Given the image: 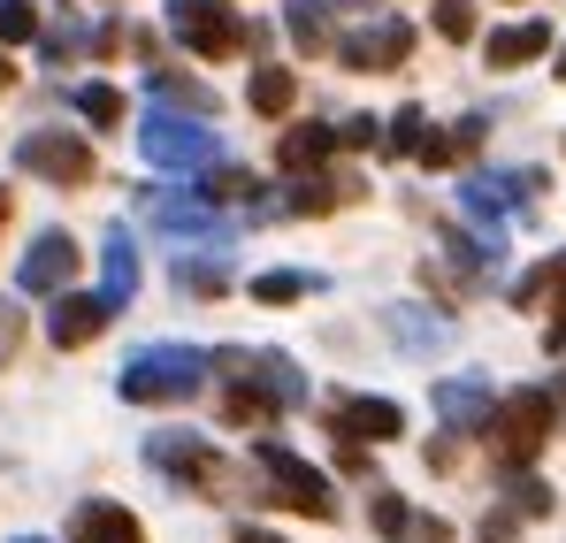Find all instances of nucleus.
Wrapping results in <instances>:
<instances>
[{
    "mask_svg": "<svg viewBox=\"0 0 566 543\" xmlns=\"http://www.w3.org/2000/svg\"><path fill=\"white\" fill-rule=\"evenodd\" d=\"M15 161H23L31 177H46V184H85L93 177V146H85L77 130H23V138H15Z\"/></svg>",
    "mask_w": 566,
    "mask_h": 543,
    "instance_id": "obj_6",
    "label": "nucleus"
},
{
    "mask_svg": "<svg viewBox=\"0 0 566 543\" xmlns=\"http://www.w3.org/2000/svg\"><path fill=\"white\" fill-rule=\"evenodd\" d=\"M376 115H353V123H337V146H376Z\"/></svg>",
    "mask_w": 566,
    "mask_h": 543,
    "instance_id": "obj_34",
    "label": "nucleus"
},
{
    "mask_svg": "<svg viewBox=\"0 0 566 543\" xmlns=\"http://www.w3.org/2000/svg\"><path fill=\"white\" fill-rule=\"evenodd\" d=\"M177 283H185V291H199V299H207V291H222V269H214V261H177Z\"/></svg>",
    "mask_w": 566,
    "mask_h": 543,
    "instance_id": "obj_33",
    "label": "nucleus"
},
{
    "mask_svg": "<svg viewBox=\"0 0 566 543\" xmlns=\"http://www.w3.org/2000/svg\"><path fill=\"white\" fill-rule=\"evenodd\" d=\"M0 215H8V199H0Z\"/></svg>",
    "mask_w": 566,
    "mask_h": 543,
    "instance_id": "obj_43",
    "label": "nucleus"
},
{
    "mask_svg": "<svg viewBox=\"0 0 566 543\" xmlns=\"http://www.w3.org/2000/svg\"><path fill=\"white\" fill-rule=\"evenodd\" d=\"M544 291H552V330H544V345H552V353H566V253H552V261H544Z\"/></svg>",
    "mask_w": 566,
    "mask_h": 543,
    "instance_id": "obj_25",
    "label": "nucleus"
},
{
    "mask_svg": "<svg viewBox=\"0 0 566 543\" xmlns=\"http://www.w3.org/2000/svg\"><path fill=\"white\" fill-rule=\"evenodd\" d=\"M199 383H207V353L199 345H146V353H130L123 375H115V390L130 406H185Z\"/></svg>",
    "mask_w": 566,
    "mask_h": 543,
    "instance_id": "obj_1",
    "label": "nucleus"
},
{
    "mask_svg": "<svg viewBox=\"0 0 566 543\" xmlns=\"http://www.w3.org/2000/svg\"><path fill=\"white\" fill-rule=\"evenodd\" d=\"M482 543H497V536H482Z\"/></svg>",
    "mask_w": 566,
    "mask_h": 543,
    "instance_id": "obj_44",
    "label": "nucleus"
},
{
    "mask_svg": "<svg viewBox=\"0 0 566 543\" xmlns=\"http://www.w3.org/2000/svg\"><path fill=\"white\" fill-rule=\"evenodd\" d=\"M154 92H161V100H169V107H177V100H185L191 115H214V92L199 85V77H177V70H154Z\"/></svg>",
    "mask_w": 566,
    "mask_h": 543,
    "instance_id": "obj_26",
    "label": "nucleus"
},
{
    "mask_svg": "<svg viewBox=\"0 0 566 543\" xmlns=\"http://www.w3.org/2000/svg\"><path fill=\"white\" fill-rule=\"evenodd\" d=\"M382 330H390L406 353H437V345H452V322H429L421 306H390V314H382Z\"/></svg>",
    "mask_w": 566,
    "mask_h": 543,
    "instance_id": "obj_18",
    "label": "nucleus"
},
{
    "mask_svg": "<svg viewBox=\"0 0 566 543\" xmlns=\"http://www.w3.org/2000/svg\"><path fill=\"white\" fill-rule=\"evenodd\" d=\"M245 100H253V115H291V100H298V77H291V70H253Z\"/></svg>",
    "mask_w": 566,
    "mask_h": 543,
    "instance_id": "obj_22",
    "label": "nucleus"
},
{
    "mask_svg": "<svg viewBox=\"0 0 566 543\" xmlns=\"http://www.w3.org/2000/svg\"><path fill=\"white\" fill-rule=\"evenodd\" d=\"M115 322V306L99 299V291H54V314H46V337L62 345V353H77V345H93L99 330Z\"/></svg>",
    "mask_w": 566,
    "mask_h": 543,
    "instance_id": "obj_11",
    "label": "nucleus"
},
{
    "mask_svg": "<svg viewBox=\"0 0 566 543\" xmlns=\"http://www.w3.org/2000/svg\"><path fill=\"white\" fill-rule=\"evenodd\" d=\"M437 39L468 46V39H474V0H437Z\"/></svg>",
    "mask_w": 566,
    "mask_h": 543,
    "instance_id": "obj_29",
    "label": "nucleus"
},
{
    "mask_svg": "<svg viewBox=\"0 0 566 543\" xmlns=\"http://www.w3.org/2000/svg\"><path fill=\"white\" fill-rule=\"evenodd\" d=\"M253 459H261V474L276 482V505L314 513V521H329V513H337V498H329V474H322V467H306V459L283 452V445H253Z\"/></svg>",
    "mask_w": 566,
    "mask_h": 543,
    "instance_id": "obj_5",
    "label": "nucleus"
},
{
    "mask_svg": "<svg viewBox=\"0 0 566 543\" xmlns=\"http://www.w3.org/2000/svg\"><path fill=\"white\" fill-rule=\"evenodd\" d=\"M70 107H77L85 123H99V130L123 123V92H115V85H77V92H70Z\"/></svg>",
    "mask_w": 566,
    "mask_h": 543,
    "instance_id": "obj_24",
    "label": "nucleus"
},
{
    "mask_svg": "<svg viewBox=\"0 0 566 543\" xmlns=\"http://www.w3.org/2000/svg\"><path fill=\"white\" fill-rule=\"evenodd\" d=\"M253 299H261V306H291V299H306V275H291V269H269L261 283H253Z\"/></svg>",
    "mask_w": 566,
    "mask_h": 543,
    "instance_id": "obj_31",
    "label": "nucleus"
},
{
    "mask_svg": "<svg viewBox=\"0 0 566 543\" xmlns=\"http://www.w3.org/2000/svg\"><path fill=\"white\" fill-rule=\"evenodd\" d=\"M536 169H490V177H468V215L474 222H490V215H513V207H528V191H536ZM497 230V222H490Z\"/></svg>",
    "mask_w": 566,
    "mask_h": 543,
    "instance_id": "obj_12",
    "label": "nucleus"
},
{
    "mask_svg": "<svg viewBox=\"0 0 566 543\" xmlns=\"http://www.w3.org/2000/svg\"><path fill=\"white\" fill-rule=\"evenodd\" d=\"M253 191H261V184H253V169H214L199 199H245V215H253Z\"/></svg>",
    "mask_w": 566,
    "mask_h": 543,
    "instance_id": "obj_30",
    "label": "nucleus"
},
{
    "mask_svg": "<svg viewBox=\"0 0 566 543\" xmlns=\"http://www.w3.org/2000/svg\"><path fill=\"white\" fill-rule=\"evenodd\" d=\"M337 437L345 445H390V437H406V406H390V398H345L337 406Z\"/></svg>",
    "mask_w": 566,
    "mask_h": 543,
    "instance_id": "obj_13",
    "label": "nucleus"
},
{
    "mask_svg": "<svg viewBox=\"0 0 566 543\" xmlns=\"http://www.w3.org/2000/svg\"><path fill=\"white\" fill-rule=\"evenodd\" d=\"M552 421H559V398H552V390H513V398L490 406L482 437H497V459H505V467H528V459L544 452Z\"/></svg>",
    "mask_w": 566,
    "mask_h": 543,
    "instance_id": "obj_2",
    "label": "nucleus"
},
{
    "mask_svg": "<svg viewBox=\"0 0 566 543\" xmlns=\"http://www.w3.org/2000/svg\"><path fill=\"white\" fill-rule=\"evenodd\" d=\"M368 529H376V536H406V529H413V505H406V498H398V490H368Z\"/></svg>",
    "mask_w": 566,
    "mask_h": 543,
    "instance_id": "obj_23",
    "label": "nucleus"
},
{
    "mask_svg": "<svg viewBox=\"0 0 566 543\" xmlns=\"http://www.w3.org/2000/svg\"><path fill=\"white\" fill-rule=\"evenodd\" d=\"M169 31L185 39L199 62H230L245 46V15L230 0H169Z\"/></svg>",
    "mask_w": 566,
    "mask_h": 543,
    "instance_id": "obj_4",
    "label": "nucleus"
},
{
    "mask_svg": "<svg viewBox=\"0 0 566 543\" xmlns=\"http://www.w3.org/2000/svg\"><path fill=\"white\" fill-rule=\"evenodd\" d=\"M15 337H23V322H15V306H8V299H0V361H8V353H15Z\"/></svg>",
    "mask_w": 566,
    "mask_h": 543,
    "instance_id": "obj_35",
    "label": "nucleus"
},
{
    "mask_svg": "<svg viewBox=\"0 0 566 543\" xmlns=\"http://www.w3.org/2000/svg\"><path fill=\"white\" fill-rule=\"evenodd\" d=\"M353 184H329V177H306L298 191H291V215H329L337 199H345Z\"/></svg>",
    "mask_w": 566,
    "mask_h": 543,
    "instance_id": "obj_27",
    "label": "nucleus"
},
{
    "mask_svg": "<svg viewBox=\"0 0 566 543\" xmlns=\"http://www.w3.org/2000/svg\"><path fill=\"white\" fill-rule=\"evenodd\" d=\"M146 459H154L161 474H177V482H199V490H222V482H230V467L214 459V445H207V437H185V429L146 437Z\"/></svg>",
    "mask_w": 566,
    "mask_h": 543,
    "instance_id": "obj_7",
    "label": "nucleus"
},
{
    "mask_svg": "<svg viewBox=\"0 0 566 543\" xmlns=\"http://www.w3.org/2000/svg\"><path fill=\"white\" fill-rule=\"evenodd\" d=\"M253 375H238V383H253L269 406H306V375L291 367V353H245Z\"/></svg>",
    "mask_w": 566,
    "mask_h": 543,
    "instance_id": "obj_16",
    "label": "nucleus"
},
{
    "mask_svg": "<svg viewBox=\"0 0 566 543\" xmlns=\"http://www.w3.org/2000/svg\"><path fill=\"white\" fill-rule=\"evenodd\" d=\"M482 54H490V70H521V62L552 54V23H505L482 39Z\"/></svg>",
    "mask_w": 566,
    "mask_h": 543,
    "instance_id": "obj_17",
    "label": "nucleus"
},
{
    "mask_svg": "<svg viewBox=\"0 0 566 543\" xmlns=\"http://www.w3.org/2000/svg\"><path fill=\"white\" fill-rule=\"evenodd\" d=\"M406 536H413V543H452V529H444V521H413Z\"/></svg>",
    "mask_w": 566,
    "mask_h": 543,
    "instance_id": "obj_36",
    "label": "nucleus"
},
{
    "mask_svg": "<svg viewBox=\"0 0 566 543\" xmlns=\"http://www.w3.org/2000/svg\"><path fill=\"white\" fill-rule=\"evenodd\" d=\"M345 8H376V0H345Z\"/></svg>",
    "mask_w": 566,
    "mask_h": 543,
    "instance_id": "obj_40",
    "label": "nucleus"
},
{
    "mask_svg": "<svg viewBox=\"0 0 566 543\" xmlns=\"http://www.w3.org/2000/svg\"><path fill=\"white\" fill-rule=\"evenodd\" d=\"M559 77H566V46H559Z\"/></svg>",
    "mask_w": 566,
    "mask_h": 543,
    "instance_id": "obj_41",
    "label": "nucleus"
},
{
    "mask_svg": "<svg viewBox=\"0 0 566 543\" xmlns=\"http://www.w3.org/2000/svg\"><path fill=\"white\" fill-rule=\"evenodd\" d=\"M107 306H130L138 299V246L123 238V222L107 230V291H99Z\"/></svg>",
    "mask_w": 566,
    "mask_h": 543,
    "instance_id": "obj_19",
    "label": "nucleus"
},
{
    "mask_svg": "<svg viewBox=\"0 0 566 543\" xmlns=\"http://www.w3.org/2000/svg\"><path fill=\"white\" fill-rule=\"evenodd\" d=\"M245 543H276V536H261V529H245Z\"/></svg>",
    "mask_w": 566,
    "mask_h": 543,
    "instance_id": "obj_38",
    "label": "nucleus"
},
{
    "mask_svg": "<svg viewBox=\"0 0 566 543\" xmlns=\"http://www.w3.org/2000/svg\"><path fill=\"white\" fill-rule=\"evenodd\" d=\"M429 398H437V414H444L460 437H482V421H490V406H497V398H490V383H474V375H444Z\"/></svg>",
    "mask_w": 566,
    "mask_h": 543,
    "instance_id": "obj_14",
    "label": "nucleus"
},
{
    "mask_svg": "<svg viewBox=\"0 0 566 543\" xmlns=\"http://www.w3.org/2000/svg\"><path fill=\"white\" fill-rule=\"evenodd\" d=\"M138 154H146L154 169H214V161H222V138L207 130V115H191V123H185V115L161 107V115L138 123Z\"/></svg>",
    "mask_w": 566,
    "mask_h": 543,
    "instance_id": "obj_3",
    "label": "nucleus"
},
{
    "mask_svg": "<svg viewBox=\"0 0 566 543\" xmlns=\"http://www.w3.org/2000/svg\"><path fill=\"white\" fill-rule=\"evenodd\" d=\"M146 215L169 230V238H199V246H222L230 238V215L214 199H169V191H146Z\"/></svg>",
    "mask_w": 566,
    "mask_h": 543,
    "instance_id": "obj_10",
    "label": "nucleus"
},
{
    "mask_svg": "<svg viewBox=\"0 0 566 543\" xmlns=\"http://www.w3.org/2000/svg\"><path fill=\"white\" fill-rule=\"evenodd\" d=\"M70 543H146V529H138V513H123L115 498H85V505L70 513Z\"/></svg>",
    "mask_w": 566,
    "mask_h": 543,
    "instance_id": "obj_15",
    "label": "nucleus"
},
{
    "mask_svg": "<svg viewBox=\"0 0 566 543\" xmlns=\"http://www.w3.org/2000/svg\"><path fill=\"white\" fill-rule=\"evenodd\" d=\"M421 138H429V115H421V107H398L382 146H390V154H421Z\"/></svg>",
    "mask_w": 566,
    "mask_h": 543,
    "instance_id": "obj_28",
    "label": "nucleus"
},
{
    "mask_svg": "<svg viewBox=\"0 0 566 543\" xmlns=\"http://www.w3.org/2000/svg\"><path fill=\"white\" fill-rule=\"evenodd\" d=\"M70 275H77V238L70 230H39L31 253H23V269H15V291L54 299V291H70Z\"/></svg>",
    "mask_w": 566,
    "mask_h": 543,
    "instance_id": "obj_8",
    "label": "nucleus"
},
{
    "mask_svg": "<svg viewBox=\"0 0 566 543\" xmlns=\"http://www.w3.org/2000/svg\"><path fill=\"white\" fill-rule=\"evenodd\" d=\"M283 31H291L306 54H329V8H322V0H283Z\"/></svg>",
    "mask_w": 566,
    "mask_h": 543,
    "instance_id": "obj_20",
    "label": "nucleus"
},
{
    "mask_svg": "<svg viewBox=\"0 0 566 543\" xmlns=\"http://www.w3.org/2000/svg\"><path fill=\"white\" fill-rule=\"evenodd\" d=\"M15 543H39V536H15Z\"/></svg>",
    "mask_w": 566,
    "mask_h": 543,
    "instance_id": "obj_42",
    "label": "nucleus"
},
{
    "mask_svg": "<svg viewBox=\"0 0 566 543\" xmlns=\"http://www.w3.org/2000/svg\"><path fill=\"white\" fill-rule=\"evenodd\" d=\"M337 154V130L329 123H298L291 138H283V169H314V161H329Z\"/></svg>",
    "mask_w": 566,
    "mask_h": 543,
    "instance_id": "obj_21",
    "label": "nucleus"
},
{
    "mask_svg": "<svg viewBox=\"0 0 566 543\" xmlns=\"http://www.w3.org/2000/svg\"><path fill=\"white\" fill-rule=\"evenodd\" d=\"M8 77H15V70H8V54H0V92H8Z\"/></svg>",
    "mask_w": 566,
    "mask_h": 543,
    "instance_id": "obj_37",
    "label": "nucleus"
},
{
    "mask_svg": "<svg viewBox=\"0 0 566 543\" xmlns=\"http://www.w3.org/2000/svg\"><path fill=\"white\" fill-rule=\"evenodd\" d=\"M552 398H566V367H559V390H552Z\"/></svg>",
    "mask_w": 566,
    "mask_h": 543,
    "instance_id": "obj_39",
    "label": "nucleus"
},
{
    "mask_svg": "<svg viewBox=\"0 0 566 543\" xmlns=\"http://www.w3.org/2000/svg\"><path fill=\"white\" fill-rule=\"evenodd\" d=\"M337 46V62L345 70H398L406 54H413V23H398V15H376L368 31H353V39H329Z\"/></svg>",
    "mask_w": 566,
    "mask_h": 543,
    "instance_id": "obj_9",
    "label": "nucleus"
},
{
    "mask_svg": "<svg viewBox=\"0 0 566 543\" xmlns=\"http://www.w3.org/2000/svg\"><path fill=\"white\" fill-rule=\"evenodd\" d=\"M31 31H39V15H31L23 0H0V46H23Z\"/></svg>",
    "mask_w": 566,
    "mask_h": 543,
    "instance_id": "obj_32",
    "label": "nucleus"
}]
</instances>
